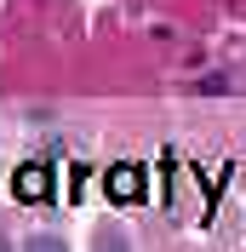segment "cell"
Masks as SVG:
<instances>
[{
	"instance_id": "1",
	"label": "cell",
	"mask_w": 246,
	"mask_h": 252,
	"mask_svg": "<svg viewBox=\"0 0 246 252\" xmlns=\"http://www.w3.org/2000/svg\"><path fill=\"white\" fill-rule=\"evenodd\" d=\"M12 195L23 206H40V201H52V160H23L12 172Z\"/></svg>"
},
{
	"instance_id": "2",
	"label": "cell",
	"mask_w": 246,
	"mask_h": 252,
	"mask_svg": "<svg viewBox=\"0 0 246 252\" xmlns=\"http://www.w3.org/2000/svg\"><path fill=\"white\" fill-rule=\"evenodd\" d=\"M103 184H109V201H115V206H138V201H143V166H138V160L109 166Z\"/></svg>"
}]
</instances>
